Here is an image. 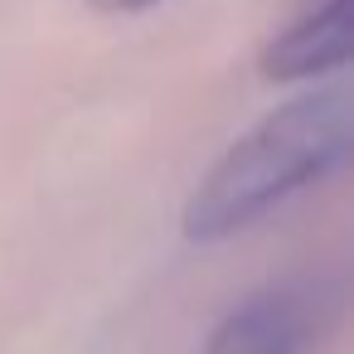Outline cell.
<instances>
[{"instance_id": "obj_1", "label": "cell", "mask_w": 354, "mask_h": 354, "mask_svg": "<svg viewBox=\"0 0 354 354\" xmlns=\"http://www.w3.org/2000/svg\"><path fill=\"white\" fill-rule=\"evenodd\" d=\"M354 141V107L344 88L306 93L267 112L248 136H238L204 185L185 199V238L218 243L262 214H272L296 189L335 175Z\"/></svg>"}, {"instance_id": "obj_2", "label": "cell", "mask_w": 354, "mask_h": 354, "mask_svg": "<svg viewBox=\"0 0 354 354\" xmlns=\"http://www.w3.org/2000/svg\"><path fill=\"white\" fill-rule=\"evenodd\" d=\"M344 315L339 281H281L238 301L204 339V354H306Z\"/></svg>"}, {"instance_id": "obj_3", "label": "cell", "mask_w": 354, "mask_h": 354, "mask_svg": "<svg viewBox=\"0 0 354 354\" xmlns=\"http://www.w3.org/2000/svg\"><path fill=\"white\" fill-rule=\"evenodd\" d=\"M349 35H354V0H310L262 49V78L272 83L320 78L349 59Z\"/></svg>"}, {"instance_id": "obj_4", "label": "cell", "mask_w": 354, "mask_h": 354, "mask_svg": "<svg viewBox=\"0 0 354 354\" xmlns=\"http://www.w3.org/2000/svg\"><path fill=\"white\" fill-rule=\"evenodd\" d=\"M93 10H107V15H131V10H146L156 0H88Z\"/></svg>"}]
</instances>
